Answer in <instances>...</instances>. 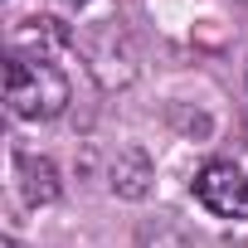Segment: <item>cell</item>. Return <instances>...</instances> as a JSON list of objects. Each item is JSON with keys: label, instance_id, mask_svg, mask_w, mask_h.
Wrapping results in <instances>:
<instances>
[{"label": "cell", "instance_id": "6da1fadb", "mask_svg": "<svg viewBox=\"0 0 248 248\" xmlns=\"http://www.w3.org/2000/svg\"><path fill=\"white\" fill-rule=\"evenodd\" d=\"M73 88L63 78V68L54 59H25L10 54L5 59V107L20 122H54L68 107Z\"/></svg>", "mask_w": 248, "mask_h": 248}, {"label": "cell", "instance_id": "7a4b0ae2", "mask_svg": "<svg viewBox=\"0 0 248 248\" xmlns=\"http://www.w3.org/2000/svg\"><path fill=\"white\" fill-rule=\"evenodd\" d=\"M195 200L219 219H248V175L233 161H209L195 170Z\"/></svg>", "mask_w": 248, "mask_h": 248}, {"label": "cell", "instance_id": "3957f363", "mask_svg": "<svg viewBox=\"0 0 248 248\" xmlns=\"http://www.w3.org/2000/svg\"><path fill=\"white\" fill-rule=\"evenodd\" d=\"M15 175H20V195H25V204H54L59 200V166L49 161V156H34V151H15Z\"/></svg>", "mask_w": 248, "mask_h": 248}, {"label": "cell", "instance_id": "277c9868", "mask_svg": "<svg viewBox=\"0 0 248 248\" xmlns=\"http://www.w3.org/2000/svg\"><path fill=\"white\" fill-rule=\"evenodd\" d=\"M63 44H68V30L59 20H25L10 34V54H25V59H49V49H63Z\"/></svg>", "mask_w": 248, "mask_h": 248}, {"label": "cell", "instance_id": "5b68a950", "mask_svg": "<svg viewBox=\"0 0 248 248\" xmlns=\"http://www.w3.org/2000/svg\"><path fill=\"white\" fill-rule=\"evenodd\" d=\"M127 156H132V170L112 166V190L127 195V200H141V195H146V161H141L137 151H127Z\"/></svg>", "mask_w": 248, "mask_h": 248}, {"label": "cell", "instance_id": "8992f818", "mask_svg": "<svg viewBox=\"0 0 248 248\" xmlns=\"http://www.w3.org/2000/svg\"><path fill=\"white\" fill-rule=\"evenodd\" d=\"M146 248H190V238H185V233H175V229H161V233H151V238H146Z\"/></svg>", "mask_w": 248, "mask_h": 248}, {"label": "cell", "instance_id": "52a82bcc", "mask_svg": "<svg viewBox=\"0 0 248 248\" xmlns=\"http://www.w3.org/2000/svg\"><path fill=\"white\" fill-rule=\"evenodd\" d=\"M5 248H20V243H15V238H5Z\"/></svg>", "mask_w": 248, "mask_h": 248}, {"label": "cell", "instance_id": "ba28073f", "mask_svg": "<svg viewBox=\"0 0 248 248\" xmlns=\"http://www.w3.org/2000/svg\"><path fill=\"white\" fill-rule=\"evenodd\" d=\"M68 5H88V0H68Z\"/></svg>", "mask_w": 248, "mask_h": 248}]
</instances>
